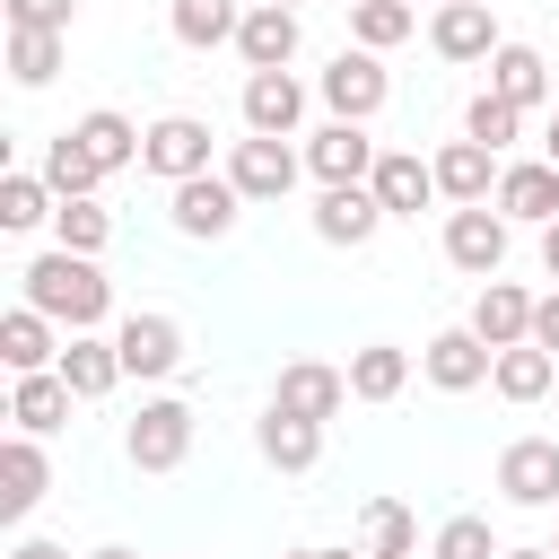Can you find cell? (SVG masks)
<instances>
[{"label":"cell","mask_w":559,"mask_h":559,"mask_svg":"<svg viewBox=\"0 0 559 559\" xmlns=\"http://www.w3.org/2000/svg\"><path fill=\"white\" fill-rule=\"evenodd\" d=\"M114 349H122V376L157 384V376L183 367V323H175V314H122V323H114Z\"/></svg>","instance_id":"5"},{"label":"cell","mask_w":559,"mask_h":559,"mask_svg":"<svg viewBox=\"0 0 559 559\" xmlns=\"http://www.w3.org/2000/svg\"><path fill=\"white\" fill-rule=\"evenodd\" d=\"M428 44H437V61H489L507 35H498L489 0H445V9H428Z\"/></svg>","instance_id":"9"},{"label":"cell","mask_w":559,"mask_h":559,"mask_svg":"<svg viewBox=\"0 0 559 559\" xmlns=\"http://www.w3.org/2000/svg\"><path fill=\"white\" fill-rule=\"evenodd\" d=\"M367 183H376V201H384V218H419L428 201H445V192H437V166H428L419 148H384Z\"/></svg>","instance_id":"13"},{"label":"cell","mask_w":559,"mask_h":559,"mask_svg":"<svg viewBox=\"0 0 559 559\" xmlns=\"http://www.w3.org/2000/svg\"><path fill=\"white\" fill-rule=\"evenodd\" d=\"M61 384H70L79 402H105V393L122 384V349H114L105 332H70V341H61Z\"/></svg>","instance_id":"21"},{"label":"cell","mask_w":559,"mask_h":559,"mask_svg":"<svg viewBox=\"0 0 559 559\" xmlns=\"http://www.w3.org/2000/svg\"><path fill=\"white\" fill-rule=\"evenodd\" d=\"M0 17H9V26H35V35H70L79 0H0Z\"/></svg>","instance_id":"39"},{"label":"cell","mask_w":559,"mask_h":559,"mask_svg":"<svg viewBox=\"0 0 559 559\" xmlns=\"http://www.w3.org/2000/svg\"><path fill=\"white\" fill-rule=\"evenodd\" d=\"M358 550H367V559H419V515H411L393 489H376V498L358 507Z\"/></svg>","instance_id":"23"},{"label":"cell","mask_w":559,"mask_h":559,"mask_svg":"<svg viewBox=\"0 0 559 559\" xmlns=\"http://www.w3.org/2000/svg\"><path fill=\"white\" fill-rule=\"evenodd\" d=\"M140 166H148V175H166V183L210 175V122H201V114H157V122H148V140H140Z\"/></svg>","instance_id":"4"},{"label":"cell","mask_w":559,"mask_h":559,"mask_svg":"<svg viewBox=\"0 0 559 559\" xmlns=\"http://www.w3.org/2000/svg\"><path fill=\"white\" fill-rule=\"evenodd\" d=\"M507 210L498 201H480V210H445V262L454 271H472V280H498L507 271Z\"/></svg>","instance_id":"3"},{"label":"cell","mask_w":559,"mask_h":559,"mask_svg":"<svg viewBox=\"0 0 559 559\" xmlns=\"http://www.w3.org/2000/svg\"><path fill=\"white\" fill-rule=\"evenodd\" d=\"M384 61L376 52H341L332 70H323V105H332V122H367L376 105H384Z\"/></svg>","instance_id":"16"},{"label":"cell","mask_w":559,"mask_h":559,"mask_svg":"<svg viewBox=\"0 0 559 559\" xmlns=\"http://www.w3.org/2000/svg\"><path fill=\"white\" fill-rule=\"evenodd\" d=\"M498 559H559V550H542V542H524V550H498Z\"/></svg>","instance_id":"43"},{"label":"cell","mask_w":559,"mask_h":559,"mask_svg":"<svg viewBox=\"0 0 559 559\" xmlns=\"http://www.w3.org/2000/svg\"><path fill=\"white\" fill-rule=\"evenodd\" d=\"M306 122V79L297 70H245V131L253 140H288Z\"/></svg>","instance_id":"7"},{"label":"cell","mask_w":559,"mask_h":559,"mask_svg":"<svg viewBox=\"0 0 559 559\" xmlns=\"http://www.w3.org/2000/svg\"><path fill=\"white\" fill-rule=\"evenodd\" d=\"M44 183H52V192H61V201H87V192H96V183H105V166H96V157H87V148H79V140H70V131H61V140H52V148H44Z\"/></svg>","instance_id":"35"},{"label":"cell","mask_w":559,"mask_h":559,"mask_svg":"<svg viewBox=\"0 0 559 559\" xmlns=\"http://www.w3.org/2000/svg\"><path fill=\"white\" fill-rule=\"evenodd\" d=\"M262 9H297V0H262Z\"/></svg>","instance_id":"48"},{"label":"cell","mask_w":559,"mask_h":559,"mask_svg":"<svg viewBox=\"0 0 559 559\" xmlns=\"http://www.w3.org/2000/svg\"><path fill=\"white\" fill-rule=\"evenodd\" d=\"M550 166H559V114H550Z\"/></svg>","instance_id":"46"},{"label":"cell","mask_w":559,"mask_h":559,"mask_svg":"<svg viewBox=\"0 0 559 559\" xmlns=\"http://www.w3.org/2000/svg\"><path fill=\"white\" fill-rule=\"evenodd\" d=\"M489 384H498L507 402H542V393L559 384V358H550L542 341H515V349H498V367H489Z\"/></svg>","instance_id":"31"},{"label":"cell","mask_w":559,"mask_h":559,"mask_svg":"<svg viewBox=\"0 0 559 559\" xmlns=\"http://www.w3.org/2000/svg\"><path fill=\"white\" fill-rule=\"evenodd\" d=\"M349 9H358V0H349Z\"/></svg>","instance_id":"50"},{"label":"cell","mask_w":559,"mask_h":559,"mask_svg":"<svg viewBox=\"0 0 559 559\" xmlns=\"http://www.w3.org/2000/svg\"><path fill=\"white\" fill-rule=\"evenodd\" d=\"M437 9H445V0H437Z\"/></svg>","instance_id":"49"},{"label":"cell","mask_w":559,"mask_h":559,"mask_svg":"<svg viewBox=\"0 0 559 559\" xmlns=\"http://www.w3.org/2000/svg\"><path fill=\"white\" fill-rule=\"evenodd\" d=\"M489 96H507V105L533 114V105L550 96V61H542L533 44H498V52H489Z\"/></svg>","instance_id":"28"},{"label":"cell","mask_w":559,"mask_h":559,"mask_svg":"<svg viewBox=\"0 0 559 559\" xmlns=\"http://www.w3.org/2000/svg\"><path fill=\"white\" fill-rule=\"evenodd\" d=\"M61 52H70V35H35V26H9V79H17V87H44V79L61 70Z\"/></svg>","instance_id":"34"},{"label":"cell","mask_w":559,"mask_h":559,"mask_svg":"<svg viewBox=\"0 0 559 559\" xmlns=\"http://www.w3.org/2000/svg\"><path fill=\"white\" fill-rule=\"evenodd\" d=\"M87 559H140V550H122V542H105V550H87Z\"/></svg>","instance_id":"44"},{"label":"cell","mask_w":559,"mask_h":559,"mask_svg":"<svg viewBox=\"0 0 559 559\" xmlns=\"http://www.w3.org/2000/svg\"><path fill=\"white\" fill-rule=\"evenodd\" d=\"M402 384H411V349H393V341L349 349V402H393Z\"/></svg>","instance_id":"30"},{"label":"cell","mask_w":559,"mask_h":559,"mask_svg":"<svg viewBox=\"0 0 559 559\" xmlns=\"http://www.w3.org/2000/svg\"><path fill=\"white\" fill-rule=\"evenodd\" d=\"M236 210H245V192L210 166V175H192V183H175V227L183 236H201V245H218L227 227H236Z\"/></svg>","instance_id":"14"},{"label":"cell","mask_w":559,"mask_h":559,"mask_svg":"<svg viewBox=\"0 0 559 559\" xmlns=\"http://www.w3.org/2000/svg\"><path fill=\"white\" fill-rule=\"evenodd\" d=\"M70 384H61V367H44V376H17L9 384V419H17V437H52L61 419H70Z\"/></svg>","instance_id":"27"},{"label":"cell","mask_w":559,"mask_h":559,"mask_svg":"<svg viewBox=\"0 0 559 559\" xmlns=\"http://www.w3.org/2000/svg\"><path fill=\"white\" fill-rule=\"evenodd\" d=\"M9 559H70V550H61V542H44V533H26V542H17Z\"/></svg>","instance_id":"41"},{"label":"cell","mask_w":559,"mask_h":559,"mask_svg":"<svg viewBox=\"0 0 559 559\" xmlns=\"http://www.w3.org/2000/svg\"><path fill=\"white\" fill-rule=\"evenodd\" d=\"M550 550H559V542H550Z\"/></svg>","instance_id":"51"},{"label":"cell","mask_w":559,"mask_h":559,"mask_svg":"<svg viewBox=\"0 0 559 559\" xmlns=\"http://www.w3.org/2000/svg\"><path fill=\"white\" fill-rule=\"evenodd\" d=\"M236 52H245V70H288L297 61V9H245V26H236Z\"/></svg>","instance_id":"25"},{"label":"cell","mask_w":559,"mask_h":559,"mask_svg":"<svg viewBox=\"0 0 559 559\" xmlns=\"http://www.w3.org/2000/svg\"><path fill=\"white\" fill-rule=\"evenodd\" d=\"M280 559H332V550H280Z\"/></svg>","instance_id":"45"},{"label":"cell","mask_w":559,"mask_h":559,"mask_svg":"<svg viewBox=\"0 0 559 559\" xmlns=\"http://www.w3.org/2000/svg\"><path fill=\"white\" fill-rule=\"evenodd\" d=\"M411 26H419V9H411V0H358V9H349V35H358V52H393Z\"/></svg>","instance_id":"33"},{"label":"cell","mask_w":559,"mask_h":559,"mask_svg":"<svg viewBox=\"0 0 559 559\" xmlns=\"http://www.w3.org/2000/svg\"><path fill=\"white\" fill-rule=\"evenodd\" d=\"M542 271H550V280H559V218H550V227H542Z\"/></svg>","instance_id":"42"},{"label":"cell","mask_w":559,"mask_h":559,"mask_svg":"<svg viewBox=\"0 0 559 559\" xmlns=\"http://www.w3.org/2000/svg\"><path fill=\"white\" fill-rule=\"evenodd\" d=\"M17 280H26V306H35V314H52L61 332H96V323H105V306H114V280H105L87 253H61V245H52V253H35Z\"/></svg>","instance_id":"1"},{"label":"cell","mask_w":559,"mask_h":559,"mask_svg":"<svg viewBox=\"0 0 559 559\" xmlns=\"http://www.w3.org/2000/svg\"><path fill=\"white\" fill-rule=\"evenodd\" d=\"M122 454H131L140 472H175V463L192 454V402H175V393L140 402V419L122 428Z\"/></svg>","instance_id":"2"},{"label":"cell","mask_w":559,"mask_h":559,"mask_svg":"<svg viewBox=\"0 0 559 559\" xmlns=\"http://www.w3.org/2000/svg\"><path fill=\"white\" fill-rule=\"evenodd\" d=\"M332 559H367V550H332Z\"/></svg>","instance_id":"47"},{"label":"cell","mask_w":559,"mask_h":559,"mask_svg":"<svg viewBox=\"0 0 559 559\" xmlns=\"http://www.w3.org/2000/svg\"><path fill=\"white\" fill-rule=\"evenodd\" d=\"M533 341H542V349H550V358H559V288H550V297H542V306H533Z\"/></svg>","instance_id":"40"},{"label":"cell","mask_w":559,"mask_h":559,"mask_svg":"<svg viewBox=\"0 0 559 559\" xmlns=\"http://www.w3.org/2000/svg\"><path fill=\"white\" fill-rule=\"evenodd\" d=\"M0 358H9V376H44V367H61V323L52 314H35L26 297L0 314Z\"/></svg>","instance_id":"18"},{"label":"cell","mask_w":559,"mask_h":559,"mask_svg":"<svg viewBox=\"0 0 559 559\" xmlns=\"http://www.w3.org/2000/svg\"><path fill=\"white\" fill-rule=\"evenodd\" d=\"M428 559H498L489 515H445V524H437V542H428Z\"/></svg>","instance_id":"38"},{"label":"cell","mask_w":559,"mask_h":559,"mask_svg":"<svg viewBox=\"0 0 559 559\" xmlns=\"http://www.w3.org/2000/svg\"><path fill=\"white\" fill-rule=\"evenodd\" d=\"M297 166H306V157H297L288 140H236L218 175H227V183H236L245 201H288V183H297Z\"/></svg>","instance_id":"8"},{"label":"cell","mask_w":559,"mask_h":559,"mask_svg":"<svg viewBox=\"0 0 559 559\" xmlns=\"http://www.w3.org/2000/svg\"><path fill=\"white\" fill-rule=\"evenodd\" d=\"M428 166H437V192H445L454 210H480V201H498V175H507V166H498V148H480V140H445Z\"/></svg>","instance_id":"10"},{"label":"cell","mask_w":559,"mask_h":559,"mask_svg":"<svg viewBox=\"0 0 559 559\" xmlns=\"http://www.w3.org/2000/svg\"><path fill=\"white\" fill-rule=\"evenodd\" d=\"M44 489H52L44 445H35V437H9V445H0V515H9V524H26Z\"/></svg>","instance_id":"22"},{"label":"cell","mask_w":559,"mask_h":559,"mask_svg":"<svg viewBox=\"0 0 559 559\" xmlns=\"http://www.w3.org/2000/svg\"><path fill=\"white\" fill-rule=\"evenodd\" d=\"M271 402L297 411V419H332V411L349 402V367H332V358H288L280 384H271Z\"/></svg>","instance_id":"11"},{"label":"cell","mask_w":559,"mask_h":559,"mask_svg":"<svg viewBox=\"0 0 559 559\" xmlns=\"http://www.w3.org/2000/svg\"><path fill=\"white\" fill-rule=\"evenodd\" d=\"M61 210V192L44 183V175H0V227L9 236H26V227H44Z\"/></svg>","instance_id":"32"},{"label":"cell","mask_w":559,"mask_h":559,"mask_svg":"<svg viewBox=\"0 0 559 559\" xmlns=\"http://www.w3.org/2000/svg\"><path fill=\"white\" fill-rule=\"evenodd\" d=\"M376 140H367V122H323L314 140H306V166L323 175V183H367L376 175Z\"/></svg>","instance_id":"17"},{"label":"cell","mask_w":559,"mask_h":559,"mask_svg":"<svg viewBox=\"0 0 559 559\" xmlns=\"http://www.w3.org/2000/svg\"><path fill=\"white\" fill-rule=\"evenodd\" d=\"M245 9H253V0H175V9H166V26H175V44L210 52V44H236Z\"/></svg>","instance_id":"29"},{"label":"cell","mask_w":559,"mask_h":559,"mask_svg":"<svg viewBox=\"0 0 559 559\" xmlns=\"http://www.w3.org/2000/svg\"><path fill=\"white\" fill-rule=\"evenodd\" d=\"M489 367H498V349H489L472 323H445V332L419 349V376H428L437 393H472V384H489Z\"/></svg>","instance_id":"6"},{"label":"cell","mask_w":559,"mask_h":559,"mask_svg":"<svg viewBox=\"0 0 559 559\" xmlns=\"http://www.w3.org/2000/svg\"><path fill=\"white\" fill-rule=\"evenodd\" d=\"M70 140H79V148H87V157H96L105 175H122V166H140V140H148V131H140L131 114L96 105V114H79V122H70Z\"/></svg>","instance_id":"26"},{"label":"cell","mask_w":559,"mask_h":559,"mask_svg":"<svg viewBox=\"0 0 559 559\" xmlns=\"http://www.w3.org/2000/svg\"><path fill=\"white\" fill-rule=\"evenodd\" d=\"M533 306H542V297H524L515 280H480V297H472V332H480L489 349H515V341H533Z\"/></svg>","instance_id":"19"},{"label":"cell","mask_w":559,"mask_h":559,"mask_svg":"<svg viewBox=\"0 0 559 559\" xmlns=\"http://www.w3.org/2000/svg\"><path fill=\"white\" fill-rule=\"evenodd\" d=\"M515 131H524V105H507V96H489V87L463 105V140H480V148H507Z\"/></svg>","instance_id":"37"},{"label":"cell","mask_w":559,"mask_h":559,"mask_svg":"<svg viewBox=\"0 0 559 559\" xmlns=\"http://www.w3.org/2000/svg\"><path fill=\"white\" fill-rule=\"evenodd\" d=\"M498 210L524 218V227H550V218H559V166H550V157L507 166V175H498Z\"/></svg>","instance_id":"24"},{"label":"cell","mask_w":559,"mask_h":559,"mask_svg":"<svg viewBox=\"0 0 559 559\" xmlns=\"http://www.w3.org/2000/svg\"><path fill=\"white\" fill-rule=\"evenodd\" d=\"M498 489L515 507H559V437H515L498 454Z\"/></svg>","instance_id":"12"},{"label":"cell","mask_w":559,"mask_h":559,"mask_svg":"<svg viewBox=\"0 0 559 559\" xmlns=\"http://www.w3.org/2000/svg\"><path fill=\"white\" fill-rule=\"evenodd\" d=\"M384 227V201H376V183H323V201H314V236L323 245H367Z\"/></svg>","instance_id":"15"},{"label":"cell","mask_w":559,"mask_h":559,"mask_svg":"<svg viewBox=\"0 0 559 559\" xmlns=\"http://www.w3.org/2000/svg\"><path fill=\"white\" fill-rule=\"evenodd\" d=\"M253 445H262V463L271 472H314V454H323V419H297V411H262L253 419Z\"/></svg>","instance_id":"20"},{"label":"cell","mask_w":559,"mask_h":559,"mask_svg":"<svg viewBox=\"0 0 559 559\" xmlns=\"http://www.w3.org/2000/svg\"><path fill=\"white\" fill-rule=\"evenodd\" d=\"M52 227H61V253H87V262H96V253H105V236H114V210L87 192V201H61V210H52Z\"/></svg>","instance_id":"36"}]
</instances>
